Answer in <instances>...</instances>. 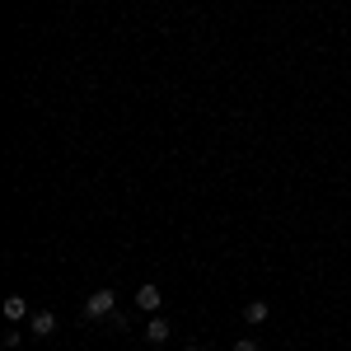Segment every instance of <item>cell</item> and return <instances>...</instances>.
<instances>
[{"label":"cell","mask_w":351,"mask_h":351,"mask_svg":"<svg viewBox=\"0 0 351 351\" xmlns=\"http://www.w3.org/2000/svg\"><path fill=\"white\" fill-rule=\"evenodd\" d=\"M112 309H117V295H112V291H89V300H84V319H108Z\"/></svg>","instance_id":"obj_1"},{"label":"cell","mask_w":351,"mask_h":351,"mask_svg":"<svg viewBox=\"0 0 351 351\" xmlns=\"http://www.w3.org/2000/svg\"><path fill=\"white\" fill-rule=\"evenodd\" d=\"M28 332H33V337H52L56 332V314L52 309H38V314L28 319Z\"/></svg>","instance_id":"obj_2"},{"label":"cell","mask_w":351,"mask_h":351,"mask_svg":"<svg viewBox=\"0 0 351 351\" xmlns=\"http://www.w3.org/2000/svg\"><path fill=\"white\" fill-rule=\"evenodd\" d=\"M267 314H271V304H267V300H248V304H243V324H248V328L267 324Z\"/></svg>","instance_id":"obj_3"},{"label":"cell","mask_w":351,"mask_h":351,"mask_svg":"<svg viewBox=\"0 0 351 351\" xmlns=\"http://www.w3.org/2000/svg\"><path fill=\"white\" fill-rule=\"evenodd\" d=\"M169 332H173V324H169L164 314H150V324H145V337H150V342H169Z\"/></svg>","instance_id":"obj_4"},{"label":"cell","mask_w":351,"mask_h":351,"mask_svg":"<svg viewBox=\"0 0 351 351\" xmlns=\"http://www.w3.org/2000/svg\"><path fill=\"white\" fill-rule=\"evenodd\" d=\"M160 286H141V291H136V304H141V309H145V314H160Z\"/></svg>","instance_id":"obj_5"},{"label":"cell","mask_w":351,"mask_h":351,"mask_svg":"<svg viewBox=\"0 0 351 351\" xmlns=\"http://www.w3.org/2000/svg\"><path fill=\"white\" fill-rule=\"evenodd\" d=\"M5 319H10V324L33 319V314H28V300H24V295H10V300H5Z\"/></svg>","instance_id":"obj_6"},{"label":"cell","mask_w":351,"mask_h":351,"mask_svg":"<svg viewBox=\"0 0 351 351\" xmlns=\"http://www.w3.org/2000/svg\"><path fill=\"white\" fill-rule=\"evenodd\" d=\"M234 351H258V342H253V337H239V342H234Z\"/></svg>","instance_id":"obj_7"},{"label":"cell","mask_w":351,"mask_h":351,"mask_svg":"<svg viewBox=\"0 0 351 351\" xmlns=\"http://www.w3.org/2000/svg\"><path fill=\"white\" fill-rule=\"evenodd\" d=\"M183 351H197V347H183Z\"/></svg>","instance_id":"obj_8"}]
</instances>
